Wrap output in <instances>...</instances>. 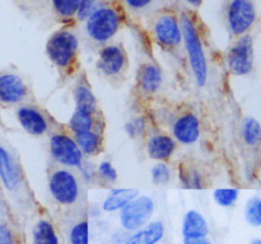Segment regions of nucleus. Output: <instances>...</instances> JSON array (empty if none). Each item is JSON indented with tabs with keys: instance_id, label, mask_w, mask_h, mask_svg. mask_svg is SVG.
I'll list each match as a JSON object with an SVG mask.
<instances>
[{
	"instance_id": "obj_1",
	"label": "nucleus",
	"mask_w": 261,
	"mask_h": 244,
	"mask_svg": "<svg viewBox=\"0 0 261 244\" xmlns=\"http://www.w3.org/2000/svg\"><path fill=\"white\" fill-rule=\"evenodd\" d=\"M181 30H182V42L188 53L189 65L194 74L198 85L203 86L208 79V63H206L205 51L203 41L199 33L198 25L190 14L182 13L180 18Z\"/></svg>"
},
{
	"instance_id": "obj_2",
	"label": "nucleus",
	"mask_w": 261,
	"mask_h": 244,
	"mask_svg": "<svg viewBox=\"0 0 261 244\" xmlns=\"http://www.w3.org/2000/svg\"><path fill=\"white\" fill-rule=\"evenodd\" d=\"M86 32L89 38L98 43H106L115 37L122 24L119 10L110 5H102L86 20Z\"/></svg>"
},
{
	"instance_id": "obj_3",
	"label": "nucleus",
	"mask_w": 261,
	"mask_h": 244,
	"mask_svg": "<svg viewBox=\"0 0 261 244\" xmlns=\"http://www.w3.org/2000/svg\"><path fill=\"white\" fill-rule=\"evenodd\" d=\"M78 38L69 29L54 33L46 43V53L51 63L59 69H66L74 63L78 52Z\"/></svg>"
},
{
	"instance_id": "obj_4",
	"label": "nucleus",
	"mask_w": 261,
	"mask_h": 244,
	"mask_svg": "<svg viewBox=\"0 0 261 244\" xmlns=\"http://www.w3.org/2000/svg\"><path fill=\"white\" fill-rule=\"evenodd\" d=\"M154 211V202L147 196H137L121 208L120 221L125 230L133 231L148 223Z\"/></svg>"
},
{
	"instance_id": "obj_5",
	"label": "nucleus",
	"mask_w": 261,
	"mask_h": 244,
	"mask_svg": "<svg viewBox=\"0 0 261 244\" xmlns=\"http://www.w3.org/2000/svg\"><path fill=\"white\" fill-rule=\"evenodd\" d=\"M153 37L155 42L165 48H175L182 42L180 18L173 13H162L153 22Z\"/></svg>"
},
{
	"instance_id": "obj_6",
	"label": "nucleus",
	"mask_w": 261,
	"mask_h": 244,
	"mask_svg": "<svg viewBox=\"0 0 261 244\" xmlns=\"http://www.w3.org/2000/svg\"><path fill=\"white\" fill-rule=\"evenodd\" d=\"M48 190L56 202L61 205H71L78 200L79 183L73 172L68 169H58L51 174Z\"/></svg>"
},
{
	"instance_id": "obj_7",
	"label": "nucleus",
	"mask_w": 261,
	"mask_h": 244,
	"mask_svg": "<svg viewBox=\"0 0 261 244\" xmlns=\"http://www.w3.org/2000/svg\"><path fill=\"white\" fill-rule=\"evenodd\" d=\"M50 151L54 159L65 167H81L83 152L73 137L65 134H55L50 139Z\"/></svg>"
},
{
	"instance_id": "obj_8",
	"label": "nucleus",
	"mask_w": 261,
	"mask_h": 244,
	"mask_svg": "<svg viewBox=\"0 0 261 244\" xmlns=\"http://www.w3.org/2000/svg\"><path fill=\"white\" fill-rule=\"evenodd\" d=\"M256 19L251 0H231L227 8V23L233 35H244Z\"/></svg>"
},
{
	"instance_id": "obj_9",
	"label": "nucleus",
	"mask_w": 261,
	"mask_h": 244,
	"mask_svg": "<svg viewBox=\"0 0 261 244\" xmlns=\"http://www.w3.org/2000/svg\"><path fill=\"white\" fill-rule=\"evenodd\" d=\"M227 65L234 75H246L254 65V46L250 36H242L227 55Z\"/></svg>"
},
{
	"instance_id": "obj_10",
	"label": "nucleus",
	"mask_w": 261,
	"mask_h": 244,
	"mask_svg": "<svg viewBox=\"0 0 261 244\" xmlns=\"http://www.w3.org/2000/svg\"><path fill=\"white\" fill-rule=\"evenodd\" d=\"M27 94V85L19 75L14 73L0 74V104H17L22 102Z\"/></svg>"
},
{
	"instance_id": "obj_11",
	"label": "nucleus",
	"mask_w": 261,
	"mask_h": 244,
	"mask_svg": "<svg viewBox=\"0 0 261 244\" xmlns=\"http://www.w3.org/2000/svg\"><path fill=\"white\" fill-rule=\"evenodd\" d=\"M172 135L175 141L182 145H193L200 137V121L194 113L181 114L172 126Z\"/></svg>"
},
{
	"instance_id": "obj_12",
	"label": "nucleus",
	"mask_w": 261,
	"mask_h": 244,
	"mask_svg": "<svg viewBox=\"0 0 261 244\" xmlns=\"http://www.w3.org/2000/svg\"><path fill=\"white\" fill-rule=\"evenodd\" d=\"M126 65V55L122 47L117 45H109L99 52L97 66L106 76H116L124 70Z\"/></svg>"
},
{
	"instance_id": "obj_13",
	"label": "nucleus",
	"mask_w": 261,
	"mask_h": 244,
	"mask_svg": "<svg viewBox=\"0 0 261 244\" xmlns=\"http://www.w3.org/2000/svg\"><path fill=\"white\" fill-rule=\"evenodd\" d=\"M17 119L22 129L33 136H42L47 132L48 122L38 109L23 106L17 109Z\"/></svg>"
},
{
	"instance_id": "obj_14",
	"label": "nucleus",
	"mask_w": 261,
	"mask_h": 244,
	"mask_svg": "<svg viewBox=\"0 0 261 244\" xmlns=\"http://www.w3.org/2000/svg\"><path fill=\"white\" fill-rule=\"evenodd\" d=\"M0 180L8 191H14L20 185V172L12 154L0 145Z\"/></svg>"
},
{
	"instance_id": "obj_15",
	"label": "nucleus",
	"mask_w": 261,
	"mask_h": 244,
	"mask_svg": "<svg viewBox=\"0 0 261 244\" xmlns=\"http://www.w3.org/2000/svg\"><path fill=\"white\" fill-rule=\"evenodd\" d=\"M176 150V141L173 137L165 134H155L149 137L147 142V152L150 159L163 162L170 159Z\"/></svg>"
},
{
	"instance_id": "obj_16",
	"label": "nucleus",
	"mask_w": 261,
	"mask_h": 244,
	"mask_svg": "<svg viewBox=\"0 0 261 244\" xmlns=\"http://www.w3.org/2000/svg\"><path fill=\"white\" fill-rule=\"evenodd\" d=\"M184 238H204L209 234V226L205 218L195 210L186 212L182 221Z\"/></svg>"
},
{
	"instance_id": "obj_17",
	"label": "nucleus",
	"mask_w": 261,
	"mask_h": 244,
	"mask_svg": "<svg viewBox=\"0 0 261 244\" xmlns=\"http://www.w3.org/2000/svg\"><path fill=\"white\" fill-rule=\"evenodd\" d=\"M162 71H161L158 66L153 65V64H144L139 69L138 83H139V88L144 93H155L161 88V85H162Z\"/></svg>"
},
{
	"instance_id": "obj_18",
	"label": "nucleus",
	"mask_w": 261,
	"mask_h": 244,
	"mask_svg": "<svg viewBox=\"0 0 261 244\" xmlns=\"http://www.w3.org/2000/svg\"><path fill=\"white\" fill-rule=\"evenodd\" d=\"M165 228L161 221H153L126 239L125 244H155L162 239Z\"/></svg>"
},
{
	"instance_id": "obj_19",
	"label": "nucleus",
	"mask_w": 261,
	"mask_h": 244,
	"mask_svg": "<svg viewBox=\"0 0 261 244\" xmlns=\"http://www.w3.org/2000/svg\"><path fill=\"white\" fill-rule=\"evenodd\" d=\"M137 196H139V191L133 190V188H115L111 190L106 200L103 201V210L107 212L117 211L124 207L125 205L134 200Z\"/></svg>"
},
{
	"instance_id": "obj_20",
	"label": "nucleus",
	"mask_w": 261,
	"mask_h": 244,
	"mask_svg": "<svg viewBox=\"0 0 261 244\" xmlns=\"http://www.w3.org/2000/svg\"><path fill=\"white\" fill-rule=\"evenodd\" d=\"M93 112L87 111L84 108H79L75 107V111L71 114L70 119H69V129L74 132V134H78V132L88 131V130H93L94 127V117Z\"/></svg>"
},
{
	"instance_id": "obj_21",
	"label": "nucleus",
	"mask_w": 261,
	"mask_h": 244,
	"mask_svg": "<svg viewBox=\"0 0 261 244\" xmlns=\"http://www.w3.org/2000/svg\"><path fill=\"white\" fill-rule=\"evenodd\" d=\"M74 140L78 144L79 149L86 155H94L101 147V136L94 130L74 134Z\"/></svg>"
},
{
	"instance_id": "obj_22",
	"label": "nucleus",
	"mask_w": 261,
	"mask_h": 244,
	"mask_svg": "<svg viewBox=\"0 0 261 244\" xmlns=\"http://www.w3.org/2000/svg\"><path fill=\"white\" fill-rule=\"evenodd\" d=\"M32 244H59L55 229L48 221L41 220L36 224L35 229H33Z\"/></svg>"
},
{
	"instance_id": "obj_23",
	"label": "nucleus",
	"mask_w": 261,
	"mask_h": 244,
	"mask_svg": "<svg viewBox=\"0 0 261 244\" xmlns=\"http://www.w3.org/2000/svg\"><path fill=\"white\" fill-rule=\"evenodd\" d=\"M74 99H75V107L84 108L96 113L97 111V99L91 89L84 84H79L74 90Z\"/></svg>"
},
{
	"instance_id": "obj_24",
	"label": "nucleus",
	"mask_w": 261,
	"mask_h": 244,
	"mask_svg": "<svg viewBox=\"0 0 261 244\" xmlns=\"http://www.w3.org/2000/svg\"><path fill=\"white\" fill-rule=\"evenodd\" d=\"M242 136L245 142L250 146H255L261 141V126L259 122L252 117L245 119L244 127H242Z\"/></svg>"
},
{
	"instance_id": "obj_25",
	"label": "nucleus",
	"mask_w": 261,
	"mask_h": 244,
	"mask_svg": "<svg viewBox=\"0 0 261 244\" xmlns=\"http://www.w3.org/2000/svg\"><path fill=\"white\" fill-rule=\"evenodd\" d=\"M81 0H51V5L60 18H73L78 12Z\"/></svg>"
},
{
	"instance_id": "obj_26",
	"label": "nucleus",
	"mask_w": 261,
	"mask_h": 244,
	"mask_svg": "<svg viewBox=\"0 0 261 244\" xmlns=\"http://www.w3.org/2000/svg\"><path fill=\"white\" fill-rule=\"evenodd\" d=\"M245 215H246V220L249 221L251 225H261V200L259 197H252L251 200L247 202Z\"/></svg>"
},
{
	"instance_id": "obj_27",
	"label": "nucleus",
	"mask_w": 261,
	"mask_h": 244,
	"mask_svg": "<svg viewBox=\"0 0 261 244\" xmlns=\"http://www.w3.org/2000/svg\"><path fill=\"white\" fill-rule=\"evenodd\" d=\"M180 182L186 188H199L203 187V179H201L200 173L194 169H180Z\"/></svg>"
},
{
	"instance_id": "obj_28",
	"label": "nucleus",
	"mask_w": 261,
	"mask_h": 244,
	"mask_svg": "<svg viewBox=\"0 0 261 244\" xmlns=\"http://www.w3.org/2000/svg\"><path fill=\"white\" fill-rule=\"evenodd\" d=\"M237 197H239V190H234V188H219L214 191V200L219 206H223V207L233 205Z\"/></svg>"
},
{
	"instance_id": "obj_29",
	"label": "nucleus",
	"mask_w": 261,
	"mask_h": 244,
	"mask_svg": "<svg viewBox=\"0 0 261 244\" xmlns=\"http://www.w3.org/2000/svg\"><path fill=\"white\" fill-rule=\"evenodd\" d=\"M71 244H89V225L87 221L76 224L70 231Z\"/></svg>"
},
{
	"instance_id": "obj_30",
	"label": "nucleus",
	"mask_w": 261,
	"mask_h": 244,
	"mask_svg": "<svg viewBox=\"0 0 261 244\" xmlns=\"http://www.w3.org/2000/svg\"><path fill=\"white\" fill-rule=\"evenodd\" d=\"M102 5L103 4L101 3V0H81L78 12L75 14L76 19L81 20V22H84L92 13L96 12Z\"/></svg>"
},
{
	"instance_id": "obj_31",
	"label": "nucleus",
	"mask_w": 261,
	"mask_h": 244,
	"mask_svg": "<svg viewBox=\"0 0 261 244\" xmlns=\"http://www.w3.org/2000/svg\"><path fill=\"white\" fill-rule=\"evenodd\" d=\"M152 180L155 185H166L171 179V169L166 163H157L150 170Z\"/></svg>"
},
{
	"instance_id": "obj_32",
	"label": "nucleus",
	"mask_w": 261,
	"mask_h": 244,
	"mask_svg": "<svg viewBox=\"0 0 261 244\" xmlns=\"http://www.w3.org/2000/svg\"><path fill=\"white\" fill-rule=\"evenodd\" d=\"M98 175H101L105 180L107 182H115L117 179V172L114 168V165L111 164L107 160L101 162V164L98 165V170H97Z\"/></svg>"
},
{
	"instance_id": "obj_33",
	"label": "nucleus",
	"mask_w": 261,
	"mask_h": 244,
	"mask_svg": "<svg viewBox=\"0 0 261 244\" xmlns=\"http://www.w3.org/2000/svg\"><path fill=\"white\" fill-rule=\"evenodd\" d=\"M125 129H126V132L130 135V136H133V137L139 136V135L144 131L145 122L143 118L132 119V121L127 122L126 126H125Z\"/></svg>"
},
{
	"instance_id": "obj_34",
	"label": "nucleus",
	"mask_w": 261,
	"mask_h": 244,
	"mask_svg": "<svg viewBox=\"0 0 261 244\" xmlns=\"http://www.w3.org/2000/svg\"><path fill=\"white\" fill-rule=\"evenodd\" d=\"M153 2L154 0H124L127 9L133 10V12H142V10L149 8Z\"/></svg>"
},
{
	"instance_id": "obj_35",
	"label": "nucleus",
	"mask_w": 261,
	"mask_h": 244,
	"mask_svg": "<svg viewBox=\"0 0 261 244\" xmlns=\"http://www.w3.org/2000/svg\"><path fill=\"white\" fill-rule=\"evenodd\" d=\"M0 244H13V236L9 228L0 224Z\"/></svg>"
},
{
	"instance_id": "obj_36",
	"label": "nucleus",
	"mask_w": 261,
	"mask_h": 244,
	"mask_svg": "<svg viewBox=\"0 0 261 244\" xmlns=\"http://www.w3.org/2000/svg\"><path fill=\"white\" fill-rule=\"evenodd\" d=\"M185 244H212L211 240L204 236V238H185Z\"/></svg>"
},
{
	"instance_id": "obj_37",
	"label": "nucleus",
	"mask_w": 261,
	"mask_h": 244,
	"mask_svg": "<svg viewBox=\"0 0 261 244\" xmlns=\"http://www.w3.org/2000/svg\"><path fill=\"white\" fill-rule=\"evenodd\" d=\"M185 2L188 3V4L190 5V7H193V8H199L201 4H203L204 0H185Z\"/></svg>"
},
{
	"instance_id": "obj_38",
	"label": "nucleus",
	"mask_w": 261,
	"mask_h": 244,
	"mask_svg": "<svg viewBox=\"0 0 261 244\" xmlns=\"http://www.w3.org/2000/svg\"><path fill=\"white\" fill-rule=\"evenodd\" d=\"M251 244H261V239H256V240L252 241Z\"/></svg>"
},
{
	"instance_id": "obj_39",
	"label": "nucleus",
	"mask_w": 261,
	"mask_h": 244,
	"mask_svg": "<svg viewBox=\"0 0 261 244\" xmlns=\"http://www.w3.org/2000/svg\"><path fill=\"white\" fill-rule=\"evenodd\" d=\"M2 207H3V202H2V200H0V211H2Z\"/></svg>"
}]
</instances>
